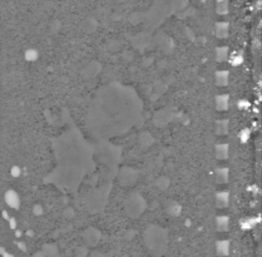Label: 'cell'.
Masks as SVG:
<instances>
[{
    "instance_id": "1",
    "label": "cell",
    "mask_w": 262,
    "mask_h": 257,
    "mask_svg": "<svg viewBox=\"0 0 262 257\" xmlns=\"http://www.w3.org/2000/svg\"><path fill=\"white\" fill-rule=\"evenodd\" d=\"M218 252L219 255L227 253V242H218Z\"/></svg>"
}]
</instances>
